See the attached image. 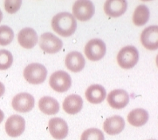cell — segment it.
<instances>
[{
	"instance_id": "1",
	"label": "cell",
	"mask_w": 158,
	"mask_h": 140,
	"mask_svg": "<svg viewBox=\"0 0 158 140\" xmlns=\"http://www.w3.org/2000/svg\"><path fill=\"white\" fill-rule=\"evenodd\" d=\"M51 26L54 32L62 37H69L77 29V21L70 13L62 12L53 18Z\"/></svg>"
},
{
	"instance_id": "2",
	"label": "cell",
	"mask_w": 158,
	"mask_h": 140,
	"mask_svg": "<svg viewBox=\"0 0 158 140\" xmlns=\"http://www.w3.org/2000/svg\"><path fill=\"white\" fill-rule=\"evenodd\" d=\"M47 76V70L42 64L32 63L25 68L23 77L26 81L32 85H39L44 82Z\"/></svg>"
},
{
	"instance_id": "3",
	"label": "cell",
	"mask_w": 158,
	"mask_h": 140,
	"mask_svg": "<svg viewBox=\"0 0 158 140\" xmlns=\"http://www.w3.org/2000/svg\"><path fill=\"white\" fill-rule=\"evenodd\" d=\"M117 60H118V65L122 69H132L138 62V50L133 46H125L119 51L118 57H117Z\"/></svg>"
},
{
	"instance_id": "4",
	"label": "cell",
	"mask_w": 158,
	"mask_h": 140,
	"mask_svg": "<svg viewBox=\"0 0 158 140\" xmlns=\"http://www.w3.org/2000/svg\"><path fill=\"white\" fill-rule=\"evenodd\" d=\"M94 5L89 0H78L73 4V17L77 18L79 21H88L94 16Z\"/></svg>"
},
{
	"instance_id": "5",
	"label": "cell",
	"mask_w": 158,
	"mask_h": 140,
	"mask_svg": "<svg viewBox=\"0 0 158 140\" xmlns=\"http://www.w3.org/2000/svg\"><path fill=\"white\" fill-rule=\"evenodd\" d=\"M106 53V46L102 39H91L85 45V54L86 58L92 62H97L104 58Z\"/></svg>"
},
{
	"instance_id": "6",
	"label": "cell",
	"mask_w": 158,
	"mask_h": 140,
	"mask_svg": "<svg viewBox=\"0 0 158 140\" xmlns=\"http://www.w3.org/2000/svg\"><path fill=\"white\" fill-rule=\"evenodd\" d=\"M50 87L58 92H65L71 87L72 80L70 76L65 71H57L50 77Z\"/></svg>"
},
{
	"instance_id": "7",
	"label": "cell",
	"mask_w": 158,
	"mask_h": 140,
	"mask_svg": "<svg viewBox=\"0 0 158 140\" xmlns=\"http://www.w3.org/2000/svg\"><path fill=\"white\" fill-rule=\"evenodd\" d=\"M39 46L45 53L56 54L62 50L63 43L57 36L51 33L46 32L41 35Z\"/></svg>"
},
{
	"instance_id": "8",
	"label": "cell",
	"mask_w": 158,
	"mask_h": 140,
	"mask_svg": "<svg viewBox=\"0 0 158 140\" xmlns=\"http://www.w3.org/2000/svg\"><path fill=\"white\" fill-rule=\"evenodd\" d=\"M35 106V98L27 92L17 94L12 100V107L16 111L26 113L31 111Z\"/></svg>"
},
{
	"instance_id": "9",
	"label": "cell",
	"mask_w": 158,
	"mask_h": 140,
	"mask_svg": "<svg viewBox=\"0 0 158 140\" xmlns=\"http://www.w3.org/2000/svg\"><path fill=\"white\" fill-rule=\"evenodd\" d=\"M26 122L21 115H13L7 119L5 124L6 134L10 137L15 138L20 136L25 130Z\"/></svg>"
},
{
	"instance_id": "10",
	"label": "cell",
	"mask_w": 158,
	"mask_h": 140,
	"mask_svg": "<svg viewBox=\"0 0 158 140\" xmlns=\"http://www.w3.org/2000/svg\"><path fill=\"white\" fill-rule=\"evenodd\" d=\"M141 41L145 49L156 50L158 48V26H150L143 30Z\"/></svg>"
},
{
	"instance_id": "11",
	"label": "cell",
	"mask_w": 158,
	"mask_h": 140,
	"mask_svg": "<svg viewBox=\"0 0 158 140\" xmlns=\"http://www.w3.org/2000/svg\"><path fill=\"white\" fill-rule=\"evenodd\" d=\"M49 131L53 138L58 140L64 139L68 134V125L63 119L53 118L50 119L48 124Z\"/></svg>"
},
{
	"instance_id": "12",
	"label": "cell",
	"mask_w": 158,
	"mask_h": 140,
	"mask_svg": "<svg viewBox=\"0 0 158 140\" xmlns=\"http://www.w3.org/2000/svg\"><path fill=\"white\" fill-rule=\"evenodd\" d=\"M107 102L113 108L122 109L129 104V96L128 92L123 89H115L110 92Z\"/></svg>"
},
{
	"instance_id": "13",
	"label": "cell",
	"mask_w": 158,
	"mask_h": 140,
	"mask_svg": "<svg viewBox=\"0 0 158 140\" xmlns=\"http://www.w3.org/2000/svg\"><path fill=\"white\" fill-rule=\"evenodd\" d=\"M18 41L23 48L32 49L36 46L39 41V37L35 30L27 27V28L23 29L19 33Z\"/></svg>"
},
{
	"instance_id": "14",
	"label": "cell",
	"mask_w": 158,
	"mask_h": 140,
	"mask_svg": "<svg viewBox=\"0 0 158 140\" xmlns=\"http://www.w3.org/2000/svg\"><path fill=\"white\" fill-rule=\"evenodd\" d=\"M128 3L125 0H108L104 6V10L110 17H120L127 10Z\"/></svg>"
},
{
	"instance_id": "15",
	"label": "cell",
	"mask_w": 158,
	"mask_h": 140,
	"mask_svg": "<svg viewBox=\"0 0 158 140\" xmlns=\"http://www.w3.org/2000/svg\"><path fill=\"white\" fill-rule=\"evenodd\" d=\"M65 63L69 70L73 73H78L85 67V61L81 53L73 51L66 55Z\"/></svg>"
},
{
	"instance_id": "16",
	"label": "cell",
	"mask_w": 158,
	"mask_h": 140,
	"mask_svg": "<svg viewBox=\"0 0 158 140\" xmlns=\"http://www.w3.org/2000/svg\"><path fill=\"white\" fill-rule=\"evenodd\" d=\"M125 126V120L120 115H114L106 119L103 124L104 130L108 134L115 135L120 134L124 130Z\"/></svg>"
},
{
	"instance_id": "17",
	"label": "cell",
	"mask_w": 158,
	"mask_h": 140,
	"mask_svg": "<svg viewBox=\"0 0 158 140\" xmlns=\"http://www.w3.org/2000/svg\"><path fill=\"white\" fill-rule=\"evenodd\" d=\"M106 97V91L102 85H93L86 89L85 98L91 104H100Z\"/></svg>"
},
{
	"instance_id": "18",
	"label": "cell",
	"mask_w": 158,
	"mask_h": 140,
	"mask_svg": "<svg viewBox=\"0 0 158 140\" xmlns=\"http://www.w3.org/2000/svg\"><path fill=\"white\" fill-rule=\"evenodd\" d=\"M83 106V100L78 95H69L63 102V109L66 113L75 115L81 111Z\"/></svg>"
},
{
	"instance_id": "19",
	"label": "cell",
	"mask_w": 158,
	"mask_h": 140,
	"mask_svg": "<svg viewBox=\"0 0 158 140\" xmlns=\"http://www.w3.org/2000/svg\"><path fill=\"white\" fill-rule=\"evenodd\" d=\"M39 109L46 115H56L59 111V103L54 98L50 96H43L39 102Z\"/></svg>"
},
{
	"instance_id": "20",
	"label": "cell",
	"mask_w": 158,
	"mask_h": 140,
	"mask_svg": "<svg viewBox=\"0 0 158 140\" xmlns=\"http://www.w3.org/2000/svg\"><path fill=\"white\" fill-rule=\"evenodd\" d=\"M128 122L133 127H141L148 122V113L143 108H136L129 113Z\"/></svg>"
},
{
	"instance_id": "21",
	"label": "cell",
	"mask_w": 158,
	"mask_h": 140,
	"mask_svg": "<svg viewBox=\"0 0 158 140\" xmlns=\"http://www.w3.org/2000/svg\"><path fill=\"white\" fill-rule=\"evenodd\" d=\"M149 16H150V13H149V9L148 6L144 4L139 5L138 6H137L133 14V23L137 26L145 25L149 19Z\"/></svg>"
},
{
	"instance_id": "22",
	"label": "cell",
	"mask_w": 158,
	"mask_h": 140,
	"mask_svg": "<svg viewBox=\"0 0 158 140\" xmlns=\"http://www.w3.org/2000/svg\"><path fill=\"white\" fill-rule=\"evenodd\" d=\"M15 34L8 26H0V46H7L13 41Z\"/></svg>"
},
{
	"instance_id": "23",
	"label": "cell",
	"mask_w": 158,
	"mask_h": 140,
	"mask_svg": "<svg viewBox=\"0 0 158 140\" xmlns=\"http://www.w3.org/2000/svg\"><path fill=\"white\" fill-rule=\"evenodd\" d=\"M81 140H105V136L99 129L89 128L82 133Z\"/></svg>"
},
{
	"instance_id": "24",
	"label": "cell",
	"mask_w": 158,
	"mask_h": 140,
	"mask_svg": "<svg viewBox=\"0 0 158 140\" xmlns=\"http://www.w3.org/2000/svg\"><path fill=\"white\" fill-rule=\"evenodd\" d=\"M13 63V56L10 51L6 50H0V70H6L11 66Z\"/></svg>"
},
{
	"instance_id": "25",
	"label": "cell",
	"mask_w": 158,
	"mask_h": 140,
	"mask_svg": "<svg viewBox=\"0 0 158 140\" xmlns=\"http://www.w3.org/2000/svg\"><path fill=\"white\" fill-rule=\"evenodd\" d=\"M22 3V0H6L4 2V7L9 14H15L19 10Z\"/></svg>"
},
{
	"instance_id": "26",
	"label": "cell",
	"mask_w": 158,
	"mask_h": 140,
	"mask_svg": "<svg viewBox=\"0 0 158 140\" xmlns=\"http://www.w3.org/2000/svg\"><path fill=\"white\" fill-rule=\"evenodd\" d=\"M4 92H5V86L2 82H0V97L3 96Z\"/></svg>"
},
{
	"instance_id": "27",
	"label": "cell",
	"mask_w": 158,
	"mask_h": 140,
	"mask_svg": "<svg viewBox=\"0 0 158 140\" xmlns=\"http://www.w3.org/2000/svg\"><path fill=\"white\" fill-rule=\"evenodd\" d=\"M4 119V113L3 111H2V110L0 109V123H2V120H3Z\"/></svg>"
},
{
	"instance_id": "28",
	"label": "cell",
	"mask_w": 158,
	"mask_h": 140,
	"mask_svg": "<svg viewBox=\"0 0 158 140\" xmlns=\"http://www.w3.org/2000/svg\"><path fill=\"white\" fill-rule=\"evenodd\" d=\"M2 19V11H1V10H0V22H1Z\"/></svg>"
},
{
	"instance_id": "29",
	"label": "cell",
	"mask_w": 158,
	"mask_h": 140,
	"mask_svg": "<svg viewBox=\"0 0 158 140\" xmlns=\"http://www.w3.org/2000/svg\"><path fill=\"white\" fill-rule=\"evenodd\" d=\"M151 140H156V139H151Z\"/></svg>"
}]
</instances>
